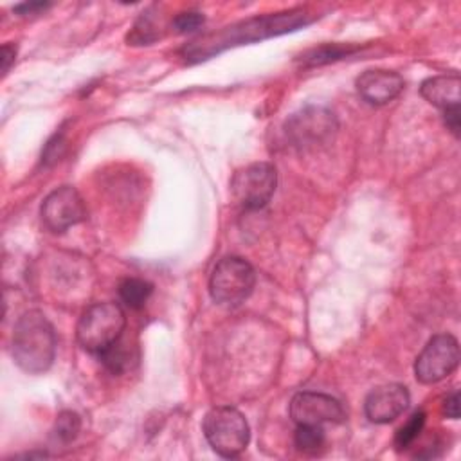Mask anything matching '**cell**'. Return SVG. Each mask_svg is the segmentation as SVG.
<instances>
[{"label": "cell", "instance_id": "obj_6", "mask_svg": "<svg viewBox=\"0 0 461 461\" xmlns=\"http://www.w3.org/2000/svg\"><path fill=\"white\" fill-rule=\"evenodd\" d=\"M277 185V173L270 162H254L238 171L230 182L234 200L245 209L265 207Z\"/></svg>", "mask_w": 461, "mask_h": 461}, {"label": "cell", "instance_id": "obj_21", "mask_svg": "<svg viewBox=\"0 0 461 461\" xmlns=\"http://www.w3.org/2000/svg\"><path fill=\"white\" fill-rule=\"evenodd\" d=\"M14 56H16V47L5 43V45L2 47V72H4V74L9 70L11 63L14 61Z\"/></svg>", "mask_w": 461, "mask_h": 461}, {"label": "cell", "instance_id": "obj_8", "mask_svg": "<svg viewBox=\"0 0 461 461\" xmlns=\"http://www.w3.org/2000/svg\"><path fill=\"white\" fill-rule=\"evenodd\" d=\"M40 216L49 230L63 232L86 218V207L72 185H61L45 196Z\"/></svg>", "mask_w": 461, "mask_h": 461}, {"label": "cell", "instance_id": "obj_3", "mask_svg": "<svg viewBox=\"0 0 461 461\" xmlns=\"http://www.w3.org/2000/svg\"><path fill=\"white\" fill-rule=\"evenodd\" d=\"M202 429L211 448L221 457L240 456L250 439L249 423L234 407L211 409L203 418Z\"/></svg>", "mask_w": 461, "mask_h": 461}, {"label": "cell", "instance_id": "obj_4", "mask_svg": "<svg viewBox=\"0 0 461 461\" xmlns=\"http://www.w3.org/2000/svg\"><path fill=\"white\" fill-rule=\"evenodd\" d=\"M256 274L249 261L238 256L223 258L212 268L209 292L218 304L238 306L252 294Z\"/></svg>", "mask_w": 461, "mask_h": 461}, {"label": "cell", "instance_id": "obj_20", "mask_svg": "<svg viewBox=\"0 0 461 461\" xmlns=\"http://www.w3.org/2000/svg\"><path fill=\"white\" fill-rule=\"evenodd\" d=\"M443 121L445 126L457 137L459 135V128H461V115H459V108H450L443 112Z\"/></svg>", "mask_w": 461, "mask_h": 461}, {"label": "cell", "instance_id": "obj_16", "mask_svg": "<svg viewBox=\"0 0 461 461\" xmlns=\"http://www.w3.org/2000/svg\"><path fill=\"white\" fill-rule=\"evenodd\" d=\"M425 425V412L423 411H416L407 421L405 425H402L394 436V447L396 450H405L409 448L416 438L420 436V432L423 430Z\"/></svg>", "mask_w": 461, "mask_h": 461}, {"label": "cell", "instance_id": "obj_10", "mask_svg": "<svg viewBox=\"0 0 461 461\" xmlns=\"http://www.w3.org/2000/svg\"><path fill=\"white\" fill-rule=\"evenodd\" d=\"M409 391L400 384H385L373 389L364 402V411L373 423H389L396 420L409 405Z\"/></svg>", "mask_w": 461, "mask_h": 461}, {"label": "cell", "instance_id": "obj_5", "mask_svg": "<svg viewBox=\"0 0 461 461\" xmlns=\"http://www.w3.org/2000/svg\"><path fill=\"white\" fill-rule=\"evenodd\" d=\"M337 117L324 106H304L285 122L286 139L301 149L326 144L337 131Z\"/></svg>", "mask_w": 461, "mask_h": 461}, {"label": "cell", "instance_id": "obj_7", "mask_svg": "<svg viewBox=\"0 0 461 461\" xmlns=\"http://www.w3.org/2000/svg\"><path fill=\"white\" fill-rule=\"evenodd\" d=\"M459 364V344L450 333L434 335L414 362V375L421 384L447 378Z\"/></svg>", "mask_w": 461, "mask_h": 461}, {"label": "cell", "instance_id": "obj_18", "mask_svg": "<svg viewBox=\"0 0 461 461\" xmlns=\"http://www.w3.org/2000/svg\"><path fill=\"white\" fill-rule=\"evenodd\" d=\"M203 22H205V18H203L202 13H198V11H184V13H178L173 18L171 25H173V29L176 32L187 34V32L198 31L203 25Z\"/></svg>", "mask_w": 461, "mask_h": 461}, {"label": "cell", "instance_id": "obj_12", "mask_svg": "<svg viewBox=\"0 0 461 461\" xmlns=\"http://www.w3.org/2000/svg\"><path fill=\"white\" fill-rule=\"evenodd\" d=\"M420 94L430 104L445 110L459 108L461 101V79L457 74H441L429 77L421 83Z\"/></svg>", "mask_w": 461, "mask_h": 461}, {"label": "cell", "instance_id": "obj_11", "mask_svg": "<svg viewBox=\"0 0 461 461\" xmlns=\"http://www.w3.org/2000/svg\"><path fill=\"white\" fill-rule=\"evenodd\" d=\"M358 94L371 104H385L403 90V77L398 72L373 68L357 77Z\"/></svg>", "mask_w": 461, "mask_h": 461}, {"label": "cell", "instance_id": "obj_9", "mask_svg": "<svg viewBox=\"0 0 461 461\" xmlns=\"http://www.w3.org/2000/svg\"><path fill=\"white\" fill-rule=\"evenodd\" d=\"M290 416L297 425L342 423L346 418L342 403L324 393L303 391L290 402Z\"/></svg>", "mask_w": 461, "mask_h": 461}, {"label": "cell", "instance_id": "obj_19", "mask_svg": "<svg viewBox=\"0 0 461 461\" xmlns=\"http://www.w3.org/2000/svg\"><path fill=\"white\" fill-rule=\"evenodd\" d=\"M443 414L450 420L459 418V393L457 391H452L450 394H447V398L443 402Z\"/></svg>", "mask_w": 461, "mask_h": 461}, {"label": "cell", "instance_id": "obj_15", "mask_svg": "<svg viewBox=\"0 0 461 461\" xmlns=\"http://www.w3.org/2000/svg\"><path fill=\"white\" fill-rule=\"evenodd\" d=\"M81 430V418L77 412L74 411H61L54 421V427H52V438L58 441V443H70L77 438Z\"/></svg>", "mask_w": 461, "mask_h": 461}, {"label": "cell", "instance_id": "obj_2", "mask_svg": "<svg viewBox=\"0 0 461 461\" xmlns=\"http://www.w3.org/2000/svg\"><path fill=\"white\" fill-rule=\"evenodd\" d=\"M126 317L117 303H95L88 306L76 328L83 349L101 355L122 335Z\"/></svg>", "mask_w": 461, "mask_h": 461}, {"label": "cell", "instance_id": "obj_17", "mask_svg": "<svg viewBox=\"0 0 461 461\" xmlns=\"http://www.w3.org/2000/svg\"><path fill=\"white\" fill-rule=\"evenodd\" d=\"M99 357H101L103 364H104L112 373H115V375L122 373V371L130 366V362H128L130 357H128V353L121 348L119 340H117L112 348H108L106 351H103Z\"/></svg>", "mask_w": 461, "mask_h": 461}, {"label": "cell", "instance_id": "obj_13", "mask_svg": "<svg viewBox=\"0 0 461 461\" xmlns=\"http://www.w3.org/2000/svg\"><path fill=\"white\" fill-rule=\"evenodd\" d=\"M151 294H153V285L146 279L126 277L119 283V297L131 310L142 308L148 303Z\"/></svg>", "mask_w": 461, "mask_h": 461}, {"label": "cell", "instance_id": "obj_1", "mask_svg": "<svg viewBox=\"0 0 461 461\" xmlns=\"http://www.w3.org/2000/svg\"><path fill=\"white\" fill-rule=\"evenodd\" d=\"M11 353L16 366L31 375L43 373L52 366L56 335L41 312L29 310L16 321Z\"/></svg>", "mask_w": 461, "mask_h": 461}, {"label": "cell", "instance_id": "obj_14", "mask_svg": "<svg viewBox=\"0 0 461 461\" xmlns=\"http://www.w3.org/2000/svg\"><path fill=\"white\" fill-rule=\"evenodd\" d=\"M294 443L301 452L317 454L326 443L324 429L321 425H297Z\"/></svg>", "mask_w": 461, "mask_h": 461}, {"label": "cell", "instance_id": "obj_22", "mask_svg": "<svg viewBox=\"0 0 461 461\" xmlns=\"http://www.w3.org/2000/svg\"><path fill=\"white\" fill-rule=\"evenodd\" d=\"M49 5H50L49 2H29V4H20L14 9L18 13H22V14H34V13L41 11V9H47Z\"/></svg>", "mask_w": 461, "mask_h": 461}]
</instances>
